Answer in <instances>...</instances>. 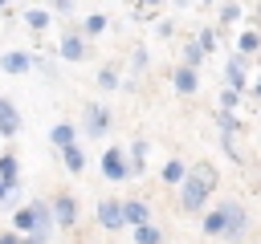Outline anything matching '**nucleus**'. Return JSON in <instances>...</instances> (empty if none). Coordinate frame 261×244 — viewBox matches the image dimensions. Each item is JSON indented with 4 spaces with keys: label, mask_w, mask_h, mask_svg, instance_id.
<instances>
[{
    "label": "nucleus",
    "mask_w": 261,
    "mask_h": 244,
    "mask_svg": "<svg viewBox=\"0 0 261 244\" xmlns=\"http://www.w3.org/2000/svg\"><path fill=\"white\" fill-rule=\"evenodd\" d=\"M16 126H20V118H16V110H12L8 102H0V130H4V134H12Z\"/></svg>",
    "instance_id": "obj_13"
},
{
    "label": "nucleus",
    "mask_w": 261,
    "mask_h": 244,
    "mask_svg": "<svg viewBox=\"0 0 261 244\" xmlns=\"http://www.w3.org/2000/svg\"><path fill=\"white\" fill-rule=\"evenodd\" d=\"M102 175H106V179H126V175H135V171L126 167L122 150H118V146H110V150L102 155Z\"/></svg>",
    "instance_id": "obj_2"
},
{
    "label": "nucleus",
    "mask_w": 261,
    "mask_h": 244,
    "mask_svg": "<svg viewBox=\"0 0 261 244\" xmlns=\"http://www.w3.org/2000/svg\"><path fill=\"white\" fill-rule=\"evenodd\" d=\"M16 228H29V232L37 228V203H33V207H20V211H16Z\"/></svg>",
    "instance_id": "obj_16"
},
{
    "label": "nucleus",
    "mask_w": 261,
    "mask_h": 244,
    "mask_svg": "<svg viewBox=\"0 0 261 244\" xmlns=\"http://www.w3.org/2000/svg\"><path fill=\"white\" fill-rule=\"evenodd\" d=\"M98 81H102L106 89H114V85H118V73H114V69H102V73H98Z\"/></svg>",
    "instance_id": "obj_22"
},
{
    "label": "nucleus",
    "mask_w": 261,
    "mask_h": 244,
    "mask_svg": "<svg viewBox=\"0 0 261 244\" xmlns=\"http://www.w3.org/2000/svg\"><path fill=\"white\" fill-rule=\"evenodd\" d=\"M49 138L65 150V146H73V126H65V122H61V126H53V134H49Z\"/></svg>",
    "instance_id": "obj_15"
},
{
    "label": "nucleus",
    "mask_w": 261,
    "mask_h": 244,
    "mask_svg": "<svg viewBox=\"0 0 261 244\" xmlns=\"http://www.w3.org/2000/svg\"><path fill=\"white\" fill-rule=\"evenodd\" d=\"M241 85H245V61L232 57L228 61V89H241Z\"/></svg>",
    "instance_id": "obj_10"
},
{
    "label": "nucleus",
    "mask_w": 261,
    "mask_h": 244,
    "mask_svg": "<svg viewBox=\"0 0 261 244\" xmlns=\"http://www.w3.org/2000/svg\"><path fill=\"white\" fill-rule=\"evenodd\" d=\"M29 65H33V61H29L24 53H8V57L0 61V69H4V73H24Z\"/></svg>",
    "instance_id": "obj_9"
},
{
    "label": "nucleus",
    "mask_w": 261,
    "mask_h": 244,
    "mask_svg": "<svg viewBox=\"0 0 261 244\" xmlns=\"http://www.w3.org/2000/svg\"><path fill=\"white\" fill-rule=\"evenodd\" d=\"M65 167H69V171H82V167H86V155H82L77 146H65Z\"/></svg>",
    "instance_id": "obj_18"
},
{
    "label": "nucleus",
    "mask_w": 261,
    "mask_h": 244,
    "mask_svg": "<svg viewBox=\"0 0 261 244\" xmlns=\"http://www.w3.org/2000/svg\"><path fill=\"white\" fill-rule=\"evenodd\" d=\"M61 57H65V61H82V57H86L82 37H65V41H61Z\"/></svg>",
    "instance_id": "obj_7"
},
{
    "label": "nucleus",
    "mask_w": 261,
    "mask_h": 244,
    "mask_svg": "<svg viewBox=\"0 0 261 244\" xmlns=\"http://www.w3.org/2000/svg\"><path fill=\"white\" fill-rule=\"evenodd\" d=\"M53 8H57V12H69V8H73V0H53Z\"/></svg>",
    "instance_id": "obj_25"
},
{
    "label": "nucleus",
    "mask_w": 261,
    "mask_h": 244,
    "mask_svg": "<svg viewBox=\"0 0 261 244\" xmlns=\"http://www.w3.org/2000/svg\"><path fill=\"white\" fill-rule=\"evenodd\" d=\"M224 216H228V232H224V236H241V232H245V207L228 199V203H224Z\"/></svg>",
    "instance_id": "obj_4"
},
{
    "label": "nucleus",
    "mask_w": 261,
    "mask_h": 244,
    "mask_svg": "<svg viewBox=\"0 0 261 244\" xmlns=\"http://www.w3.org/2000/svg\"><path fill=\"white\" fill-rule=\"evenodd\" d=\"M0 244H16V236H0Z\"/></svg>",
    "instance_id": "obj_27"
},
{
    "label": "nucleus",
    "mask_w": 261,
    "mask_h": 244,
    "mask_svg": "<svg viewBox=\"0 0 261 244\" xmlns=\"http://www.w3.org/2000/svg\"><path fill=\"white\" fill-rule=\"evenodd\" d=\"M204 232H208V236H224V232H228V216H224V203H220L216 211H208V216H204Z\"/></svg>",
    "instance_id": "obj_5"
},
{
    "label": "nucleus",
    "mask_w": 261,
    "mask_h": 244,
    "mask_svg": "<svg viewBox=\"0 0 261 244\" xmlns=\"http://www.w3.org/2000/svg\"><path fill=\"white\" fill-rule=\"evenodd\" d=\"M139 4H159V0H139Z\"/></svg>",
    "instance_id": "obj_28"
},
{
    "label": "nucleus",
    "mask_w": 261,
    "mask_h": 244,
    "mask_svg": "<svg viewBox=\"0 0 261 244\" xmlns=\"http://www.w3.org/2000/svg\"><path fill=\"white\" fill-rule=\"evenodd\" d=\"M163 179H167V183H184V179H188L184 163H167V167H163Z\"/></svg>",
    "instance_id": "obj_19"
},
{
    "label": "nucleus",
    "mask_w": 261,
    "mask_h": 244,
    "mask_svg": "<svg viewBox=\"0 0 261 244\" xmlns=\"http://www.w3.org/2000/svg\"><path fill=\"white\" fill-rule=\"evenodd\" d=\"M24 24H29V28H45V24H49V12H41V8H29V12H24Z\"/></svg>",
    "instance_id": "obj_17"
},
{
    "label": "nucleus",
    "mask_w": 261,
    "mask_h": 244,
    "mask_svg": "<svg viewBox=\"0 0 261 244\" xmlns=\"http://www.w3.org/2000/svg\"><path fill=\"white\" fill-rule=\"evenodd\" d=\"M122 207H126V220H130L135 228H139V224H147V203H139V199H126Z\"/></svg>",
    "instance_id": "obj_12"
},
{
    "label": "nucleus",
    "mask_w": 261,
    "mask_h": 244,
    "mask_svg": "<svg viewBox=\"0 0 261 244\" xmlns=\"http://www.w3.org/2000/svg\"><path fill=\"white\" fill-rule=\"evenodd\" d=\"M237 45H241V53H257V49H261V37H257V33H241Z\"/></svg>",
    "instance_id": "obj_20"
},
{
    "label": "nucleus",
    "mask_w": 261,
    "mask_h": 244,
    "mask_svg": "<svg viewBox=\"0 0 261 244\" xmlns=\"http://www.w3.org/2000/svg\"><path fill=\"white\" fill-rule=\"evenodd\" d=\"M0 179H4V183L16 179V159H0Z\"/></svg>",
    "instance_id": "obj_21"
},
{
    "label": "nucleus",
    "mask_w": 261,
    "mask_h": 244,
    "mask_svg": "<svg viewBox=\"0 0 261 244\" xmlns=\"http://www.w3.org/2000/svg\"><path fill=\"white\" fill-rule=\"evenodd\" d=\"M53 216H57V224H73V216H77V207H73V199H69V195H61V199H53Z\"/></svg>",
    "instance_id": "obj_6"
},
{
    "label": "nucleus",
    "mask_w": 261,
    "mask_h": 244,
    "mask_svg": "<svg viewBox=\"0 0 261 244\" xmlns=\"http://www.w3.org/2000/svg\"><path fill=\"white\" fill-rule=\"evenodd\" d=\"M24 244H41V240H24Z\"/></svg>",
    "instance_id": "obj_29"
},
{
    "label": "nucleus",
    "mask_w": 261,
    "mask_h": 244,
    "mask_svg": "<svg viewBox=\"0 0 261 244\" xmlns=\"http://www.w3.org/2000/svg\"><path fill=\"white\" fill-rule=\"evenodd\" d=\"M175 89H179V94H192V89H196V69H192V65H184V69L175 73Z\"/></svg>",
    "instance_id": "obj_11"
},
{
    "label": "nucleus",
    "mask_w": 261,
    "mask_h": 244,
    "mask_svg": "<svg viewBox=\"0 0 261 244\" xmlns=\"http://www.w3.org/2000/svg\"><path fill=\"white\" fill-rule=\"evenodd\" d=\"M98 220H102V228H114V232H118V228L126 224V207H122L118 199H102V203H98Z\"/></svg>",
    "instance_id": "obj_3"
},
{
    "label": "nucleus",
    "mask_w": 261,
    "mask_h": 244,
    "mask_svg": "<svg viewBox=\"0 0 261 244\" xmlns=\"http://www.w3.org/2000/svg\"><path fill=\"white\" fill-rule=\"evenodd\" d=\"M208 191H212V183H208L204 175H188V179L179 183V203H184V211H200L204 199H208Z\"/></svg>",
    "instance_id": "obj_1"
},
{
    "label": "nucleus",
    "mask_w": 261,
    "mask_h": 244,
    "mask_svg": "<svg viewBox=\"0 0 261 244\" xmlns=\"http://www.w3.org/2000/svg\"><path fill=\"white\" fill-rule=\"evenodd\" d=\"M163 236H159V228H151V224H139L135 228V244H159Z\"/></svg>",
    "instance_id": "obj_14"
},
{
    "label": "nucleus",
    "mask_w": 261,
    "mask_h": 244,
    "mask_svg": "<svg viewBox=\"0 0 261 244\" xmlns=\"http://www.w3.org/2000/svg\"><path fill=\"white\" fill-rule=\"evenodd\" d=\"M86 130H90V134H102V130H106V110H102V106H90V110H86Z\"/></svg>",
    "instance_id": "obj_8"
},
{
    "label": "nucleus",
    "mask_w": 261,
    "mask_h": 244,
    "mask_svg": "<svg viewBox=\"0 0 261 244\" xmlns=\"http://www.w3.org/2000/svg\"><path fill=\"white\" fill-rule=\"evenodd\" d=\"M102 28H106V16H90L86 20V33H102Z\"/></svg>",
    "instance_id": "obj_23"
},
{
    "label": "nucleus",
    "mask_w": 261,
    "mask_h": 244,
    "mask_svg": "<svg viewBox=\"0 0 261 244\" xmlns=\"http://www.w3.org/2000/svg\"><path fill=\"white\" fill-rule=\"evenodd\" d=\"M4 195H8V183H4V179H0V199H4Z\"/></svg>",
    "instance_id": "obj_26"
},
{
    "label": "nucleus",
    "mask_w": 261,
    "mask_h": 244,
    "mask_svg": "<svg viewBox=\"0 0 261 244\" xmlns=\"http://www.w3.org/2000/svg\"><path fill=\"white\" fill-rule=\"evenodd\" d=\"M200 57H204V45H188V61H192V65H196V61H200Z\"/></svg>",
    "instance_id": "obj_24"
}]
</instances>
